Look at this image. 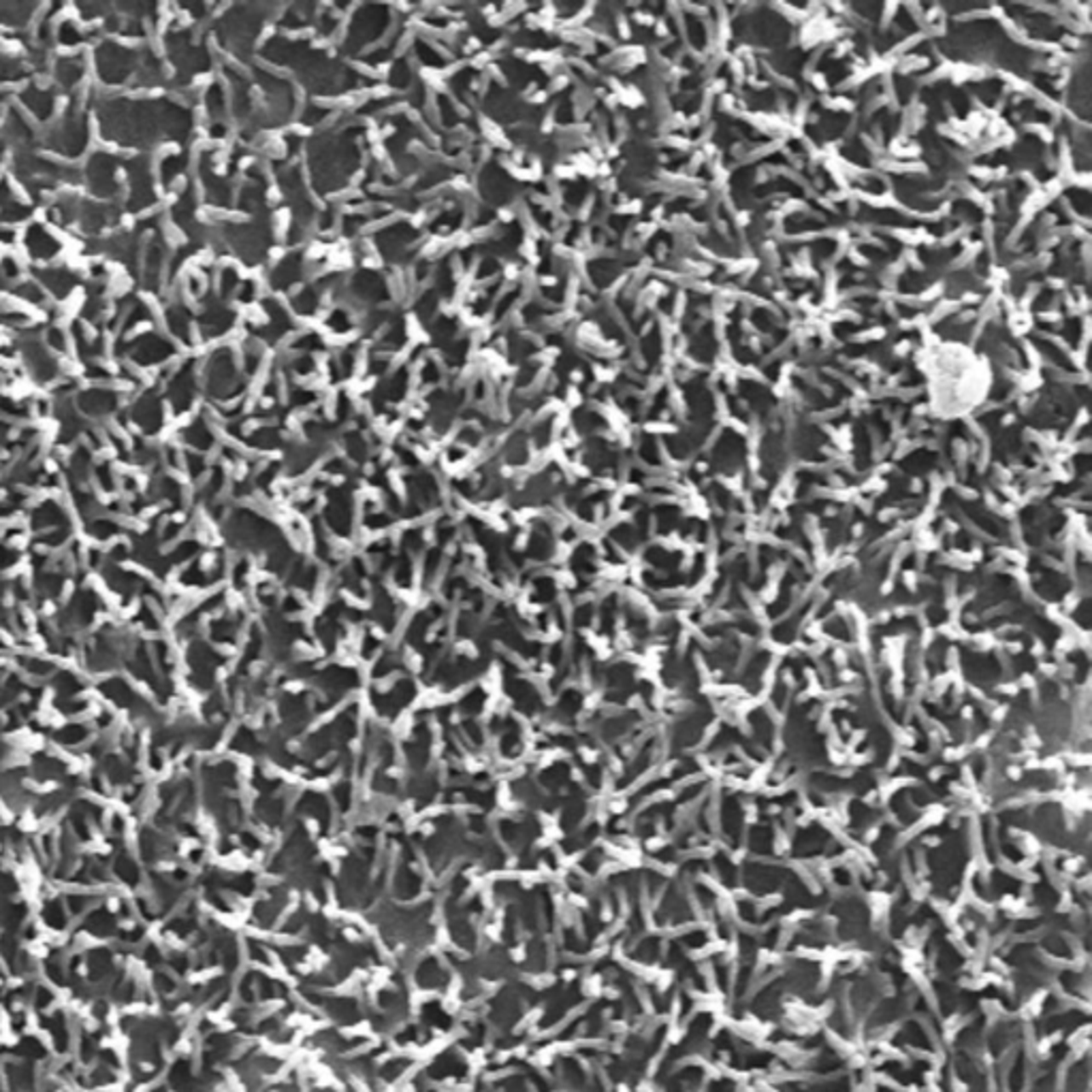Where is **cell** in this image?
Listing matches in <instances>:
<instances>
[{
	"mask_svg": "<svg viewBox=\"0 0 1092 1092\" xmlns=\"http://www.w3.org/2000/svg\"><path fill=\"white\" fill-rule=\"evenodd\" d=\"M88 141H90V126H88L86 113L79 105L77 94H75L73 103L66 107L65 117L45 137V147L65 156V158H79V156L86 154Z\"/></svg>",
	"mask_w": 1092,
	"mask_h": 1092,
	"instance_id": "cell-1",
	"label": "cell"
},
{
	"mask_svg": "<svg viewBox=\"0 0 1092 1092\" xmlns=\"http://www.w3.org/2000/svg\"><path fill=\"white\" fill-rule=\"evenodd\" d=\"M94 66L103 86H124L137 73L139 52L116 41H100L94 48Z\"/></svg>",
	"mask_w": 1092,
	"mask_h": 1092,
	"instance_id": "cell-2",
	"label": "cell"
},
{
	"mask_svg": "<svg viewBox=\"0 0 1092 1092\" xmlns=\"http://www.w3.org/2000/svg\"><path fill=\"white\" fill-rule=\"evenodd\" d=\"M116 348L133 368H160L177 352L175 341L158 331L141 333L130 341H117Z\"/></svg>",
	"mask_w": 1092,
	"mask_h": 1092,
	"instance_id": "cell-3",
	"label": "cell"
},
{
	"mask_svg": "<svg viewBox=\"0 0 1092 1092\" xmlns=\"http://www.w3.org/2000/svg\"><path fill=\"white\" fill-rule=\"evenodd\" d=\"M120 167V158L109 154V152L90 154L86 169L82 171L90 195L96 199H117V195L122 192Z\"/></svg>",
	"mask_w": 1092,
	"mask_h": 1092,
	"instance_id": "cell-4",
	"label": "cell"
},
{
	"mask_svg": "<svg viewBox=\"0 0 1092 1092\" xmlns=\"http://www.w3.org/2000/svg\"><path fill=\"white\" fill-rule=\"evenodd\" d=\"M126 175H129V191H126L124 208L130 214H141L156 205L154 188V171L146 156H134L126 163Z\"/></svg>",
	"mask_w": 1092,
	"mask_h": 1092,
	"instance_id": "cell-5",
	"label": "cell"
},
{
	"mask_svg": "<svg viewBox=\"0 0 1092 1092\" xmlns=\"http://www.w3.org/2000/svg\"><path fill=\"white\" fill-rule=\"evenodd\" d=\"M20 352H22L24 368L28 369V374H31V378L37 385H54V382H58L62 378L60 361L49 352L48 346L41 340H26L22 344V348H20Z\"/></svg>",
	"mask_w": 1092,
	"mask_h": 1092,
	"instance_id": "cell-6",
	"label": "cell"
},
{
	"mask_svg": "<svg viewBox=\"0 0 1092 1092\" xmlns=\"http://www.w3.org/2000/svg\"><path fill=\"white\" fill-rule=\"evenodd\" d=\"M197 395V361L191 358V361H184L181 365H177V369H173L171 376L167 380V399L171 403L173 412L175 415H181V412L191 410L192 402H195Z\"/></svg>",
	"mask_w": 1092,
	"mask_h": 1092,
	"instance_id": "cell-7",
	"label": "cell"
},
{
	"mask_svg": "<svg viewBox=\"0 0 1092 1092\" xmlns=\"http://www.w3.org/2000/svg\"><path fill=\"white\" fill-rule=\"evenodd\" d=\"M205 385H208L209 395L214 397H225L235 385V357L229 346L214 350L208 358V365L203 369Z\"/></svg>",
	"mask_w": 1092,
	"mask_h": 1092,
	"instance_id": "cell-8",
	"label": "cell"
},
{
	"mask_svg": "<svg viewBox=\"0 0 1092 1092\" xmlns=\"http://www.w3.org/2000/svg\"><path fill=\"white\" fill-rule=\"evenodd\" d=\"M169 260V248L163 233H154L141 252V286L150 293H158L163 284V273Z\"/></svg>",
	"mask_w": 1092,
	"mask_h": 1092,
	"instance_id": "cell-9",
	"label": "cell"
},
{
	"mask_svg": "<svg viewBox=\"0 0 1092 1092\" xmlns=\"http://www.w3.org/2000/svg\"><path fill=\"white\" fill-rule=\"evenodd\" d=\"M24 250H26L28 259L35 260V263H52L56 260L58 256L62 254L65 250V243L43 225V222L32 220L31 225L26 226L24 231Z\"/></svg>",
	"mask_w": 1092,
	"mask_h": 1092,
	"instance_id": "cell-10",
	"label": "cell"
},
{
	"mask_svg": "<svg viewBox=\"0 0 1092 1092\" xmlns=\"http://www.w3.org/2000/svg\"><path fill=\"white\" fill-rule=\"evenodd\" d=\"M130 420L141 429L143 433H158L164 423V403L156 391H143L134 399L133 408L129 410Z\"/></svg>",
	"mask_w": 1092,
	"mask_h": 1092,
	"instance_id": "cell-11",
	"label": "cell"
},
{
	"mask_svg": "<svg viewBox=\"0 0 1092 1092\" xmlns=\"http://www.w3.org/2000/svg\"><path fill=\"white\" fill-rule=\"evenodd\" d=\"M32 277H35V282H39V284L43 286V290L49 294V297L58 299V301L69 299L71 293H73L79 284L77 273L71 272L69 267H62V265H52V267H32Z\"/></svg>",
	"mask_w": 1092,
	"mask_h": 1092,
	"instance_id": "cell-12",
	"label": "cell"
},
{
	"mask_svg": "<svg viewBox=\"0 0 1092 1092\" xmlns=\"http://www.w3.org/2000/svg\"><path fill=\"white\" fill-rule=\"evenodd\" d=\"M75 403H77L82 415L90 416V419H105L120 408L122 395L113 389H105V386H92L88 391H79Z\"/></svg>",
	"mask_w": 1092,
	"mask_h": 1092,
	"instance_id": "cell-13",
	"label": "cell"
},
{
	"mask_svg": "<svg viewBox=\"0 0 1092 1092\" xmlns=\"http://www.w3.org/2000/svg\"><path fill=\"white\" fill-rule=\"evenodd\" d=\"M18 99L37 122H41V124L52 122L54 111H56V92L52 90V86L45 88L39 83H31L20 92Z\"/></svg>",
	"mask_w": 1092,
	"mask_h": 1092,
	"instance_id": "cell-14",
	"label": "cell"
},
{
	"mask_svg": "<svg viewBox=\"0 0 1092 1092\" xmlns=\"http://www.w3.org/2000/svg\"><path fill=\"white\" fill-rule=\"evenodd\" d=\"M86 58L83 54H66V56H58L56 62L52 66V75L54 82H56L58 88L62 90H75L83 83L86 79Z\"/></svg>",
	"mask_w": 1092,
	"mask_h": 1092,
	"instance_id": "cell-15",
	"label": "cell"
},
{
	"mask_svg": "<svg viewBox=\"0 0 1092 1092\" xmlns=\"http://www.w3.org/2000/svg\"><path fill=\"white\" fill-rule=\"evenodd\" d=\"M164 327H167V333L173 337L175 341L184 346L192 344V335H191V312L184 303L173 301L169 303L167 310H164Z\"/></svg>",
	"mask_w": 1092,
	"mask_h": 1092,
	"instance_id": "cell-16",
	"label": "cell"
},
{
	"mask_svg": "<svg viewBox=\"0 0 1092 1092\" xmlns=\"http://www.w3.org/2000/svg\"><path fill=\"white\" fill-rule=\"evenodd\" d=\"M3 130H5L7 139L20 143V146H28L35 139V126H32L31 120L24 117V113L15 105H9V109H7Z\"/></svg>",
	"mask_w": 1092,
	"mask_h": 1092,
	"instance_id": "cell-17",
	"label": "cell"
},
{
	"mask_svg": "<svg viewBox=\"0 0 1092 1092\" xmlns=\"http://www.w3.org/2000/svg\"><path fill=\"white\" fill-rule=\"evenodd\" d=\"M188 158L181 152H169V154L160 156L158 163H156V173H158V181L160 186L164 191H171L175 186V181L180 180V175L186 169Z\"/></svg>",
	"mask_w": 1092,
	"mask_h": 1092,
	"instance_id": "cell-18",
	"label": "cell"
},
{
	"mask_svg": "<svg viewBox=\"0 0 1092 1092\" xmlns=\"http://www.w3.org/2000/svg\"><path fill=\"white\" fill-rule=\"evenodd\" d=\"M233 327V314L225 307H209L203 316H201V335L205 340H216V337L225 335L229 329Z\"/></svg>",
	"mask_w": 1092,
	"mask_h": 1092,
	"instance_id": "cell-19",
	"label": "cell"
},
{
	"mask_svg": "<svg viewBox=\"0 0 1092 1092\" xmlns=\"http://www.w3.org/2000/svg\"><path fill=\"white\" fill-rule=\"evenodd\" d=\"M152 318H154L152 307L147 306L146 301H141V299L133 297L129 301V306H126L120 314V324H122L120 335H129L130 331H134V329L141 327V324L150 323Z\"/></svg>",
	"mask_w": 1092,
	"mask_h": 1092,
	"instance_id": "cell-20",
	"label": "cell"
},
{
	"mask_svg": "<svg viewBox=\"0 0 1092 1092\" xmlns=\"http://www.w3.org/2000/svg\"><path fill=\"white\" fill-rule=\"evenodd\" d=\"M11 294H14L15 299H20V301L28 303V306H35V307L48 306V301H49V294L45 293L43 286H41L39 282H35V280L18 282V284H15L14 289H11Z\"/></svg>",
	"mask_w": 1092,
	"mask_h": 1092,
	"instance_id": "cell-21",
	"label": "cell"
},
{
	"mask_svg": "<svg viewBox=\"0 0 1092 1092\" xmlns=\"http://www.w3.org/2000/svg\"><path fill=\"white\" fill-rule=\"evenodd\" d=\"M88 39H90L88 32L83 31L75 20H62V22L56 26V41L62 45V48H69V49L82 48Z\"/></svg>",
	"mask_w": 1092,
	"mask_h": 1092,
	"instance_id": "cell-22",
	"label": "cell"
},
{
	"mask_svg": "<svg viewBox=\"0 0 1092 1092\" xmlns=\"http://www.w3.org/2000/svg\"><path fill=\"white\" fill-rule=\"evenodd\" d=\"M31 15H32L31 5H20V3H3V5H0V24H3V26L20 28L24 26V24L31 22Z\"/></svg>",
	"mask_w": 1092,
	"mask_h": 1092,
	"instance_id": "cell-23",
	"label": "cell"
},
{
	"mask_svg": "<svg viewBox=\"0 0 1092 1092\" xmlns=\"http://www.w3.org/2000/svg\"><path fill=\"white\" fill-rule=\"evenodd\" d=\"M43 344L48 346L49 352L56 354H66L71 348V337L69 331L65 327H60L58 323H49L43 331Z\"/></svg>",
	"mask_w": 1092,
	"mask_h": 1092,
	"instance_id": "cell-24",
	"label": "cell"
},
{
	"mask_svg": "<svg viewBox=\"0 0 1092 1092\" xmlns=\"http://www.w3.org/2000/svg\"><path fill=\"white\" fill-rule=\"evenodd\" d=\"M205 109L209 111V116L214 117V122L220 120V113L226 109V100H225V90H222L220 83H212L205 92Z\"/></svg>",
	"mask_w": 1092,
	"mask_h": 1092,
	"instance_id": "cell-25",
	"label": "cell"
},
{
	"mask_svg": "<svg viewBox=\"0 0 1092 1092\" xmlns=\"http://www.w3.org/2000/svg\"><path fill=\"white\" fill-rule=\"evenodd\" d=\"M22 273H24V269H22V265H20V260L15 259V256H11V254L0 256V277H3V280L22 282Z\"/></svg>",
	"mask_w": 1092,
	"mask_h": 1092,
	"instance_id": "cell-26",
	"label": "cell"
},
{
	"mask_svg": "<svg viewBox=\"0 0 1092 1092\" xmlns=\"http://www.w3.org/2000/svg\"><path fill=\"white\" fill-rule=\"evenodd\" d=\"M184 436H186V440L195 446H205V442L212 440V437H209L208 425H205L201 419H197L195 423L188 425V427L184 429Z\"/></svg>",
	"mask_w": 1092,
	"mask_h": 1092,
	"instance_id": "cell-27",
	"label": "cell"
},
{
	"mask_svg": "<svg viewBox=\"0 0 1092 1092\" xmlns=\"http://www.w3.org/2000/svg\"><path fill=\"white\" fill-rule=\"evenodd\" d=\"M83 376L92 382H100V385H107L111 382V372L107 368H103V363L94 361V363H86V369H83Z\"/></svg>",
	"mask_w": 1092,
	"mask_h": 1092,
	"instance_id": "cell-28",
	"label": "cell"
},
{
	"mask_svg": "<svg viewBox=\"0 0 1092 1092\" xmlns=\"http://www.w3.org/2000/svg\"><path fill=\"white\" fill-rule=\"evenodd\" d=\"M117 378H120V380H124V382H129V385L133 386V389H141V386H143L141 378H139V374H137V368H133V365H130L129 361H122L120 363V368H117Z\"/></svg>",
	"mask_w": 1092,
	"mask_h": 1092,
	"instance_id": "cell-29",
	"label": "cell"
},
{
	"mask_svg": "<svg viewBox=\"0 0 1092 1092\" xmlns=\"http://www.w3.org/2000/svg\"><path fill=\"white\" fill-rule=\"evenodd\" d=\"M15 201H18V197H15V188L11 186V181L7 177H0V212L14 205Z\"/></svg>",
	"mask_w": 1092,
	"mask_h": 1092,
	"instance_id": "cell-30",
	"label": "cell"
},
{
	"mask_svg": "<svg viewBox=\"0 0 1092 1092\" xmlns=\"http://www.w3.org/2000/svg\"><path fill=\"white\" fill-rule=\"evenodd\" d=\"M203 290H205V280H203V277H201L197 272L188 273V276H186V293L191 294V297L197 299V297H201V293H203Z\"/></svg>",
	"mask_w": 1092,
	"mask_h": 1092,
	"instance_id": "cell-31",
	"label": "cell"
},
{
	"mask_svg": "<svg viewBox=\"0 0 1092 1092\" xmlns=\"http://www.w3.org/2000/svg\"><path fill=\"white\" fill-rule=\"evenodd\" d=\"M11 99V92L5 90V88H0V107H5Z\"/></svg>",
	"mask_w": 1092,
	"mask_h": 1092,
	"instance_id": "cell-32",
	"label": "cell"
},
{
	"mask_svg": "<svg viewBox=\"0 0 1092 1092\" xmlns=\"http://www.w3.org/2000/svg\"><path fill=\"white\" fill-rule=\"evenodd\" d=\"M3 156H5V141L0 139V163H3Z\"/></svg>",
	"mask_w": 1092,
	"mask_h": 1092,
	"instance_id": "cell-33",
	"label": "cell"
}]
</instances>
